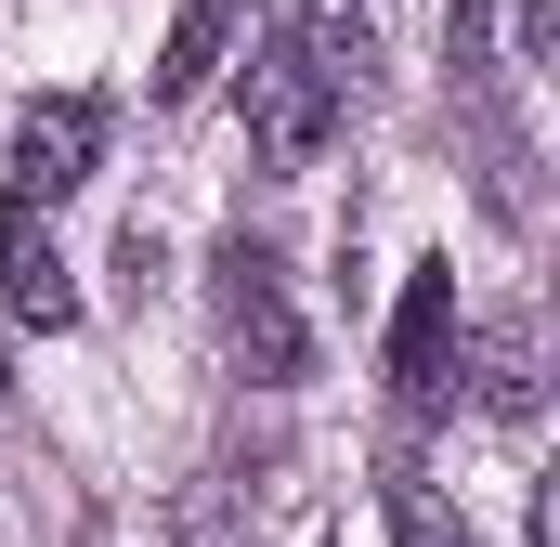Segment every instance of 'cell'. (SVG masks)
Listing matches in <instances>:
<instances>
[{"label":"cell","instance_id":"cell-1","mask_svg":"<svg viewBox=\"0 0 560 547\" xmlns=\"http://www.w3.org/2000/svg\"><path fill=\"white\" fill-rule=\"evenodd\" d=\"M235 92H248V143H261L275 170H313V156L339 143V105H352V92H339V79L300 53V39H261Z\"/></svg>","mask_w":560,"mask_h":547},{"label":"cell","instance_id":"cell-2","mask_svg":"<svg viewBox=\"0 0 560 547\" xmlns=\"http://www.w3.org/2000/svg\"><path fill=\"white\" fill-rule=\"evenodd\" d=\"M209 300H222V339L248 352V379H261V392H287V379L313 365V339H300V313H287V274H275V248L222 235V261H209Z\"/></svg>","mask_w":560,"mask_h":547},{"label":"cell","instance_id":"cell-3","mask_svg":"<svg viewBox=\"0 0 560 547\" xmlns=\"http://www.w3.org/2000/svg\"><path fill=\"white\" fill-rule=\"evenodd\" d=\"M92 156H105V105L92 92H39L26 118H13V196H79L92 183Z\"/></svg>","mask_w":560,"mask_h":547},{"label":"cell","instance_id":"cell-4","mask_svg":"<svg viewBox=\"0 0 560 547\" xmlns=\"http://www.w3.org/2000/svg\"><path fill=\"white\" fill-rule=\"evenodd\" d=\"M392 379L405 405H456V261H418L405 274V313H392Z\"/></svg>","mask_w":560,"mask_h":547},{"label":"cell","instance_id":"cell-5","mask_svg":"<svg viewBox=\"0 0 560 547\" xmlns=\"http://www.w3.org/2000/svg\"><path fill=\"white\" fill-rule=\"evenodd\" d=\"M0 313H13V326H79V274H66V248H52L39 196L0 209Z\"/></svg>","mask_w":560,"mask_h":547},{"label":"cell","instance_id":"cell-6","mask_svg":"<svg viewBox=\"0 0 560 547\" xmlns=\"http://www.w3.org/2000/svg\"><path fill=\"white\" fill-rule=\"evenodd\" d=\"M456 365H469V392H482L495 430H535V326L522 313H495L482 339H456Z\"/></svg>","mask_w":560,"mask_h":547},{"label":"cell","instance_id":"cell-7","mask_svg":"<svg viewBox=\"0 0 560 547\" xmlns=\"http://www.w3.org/2000/svg\"><path fill=\"white\" fill-rule=\"evenodd\" d=\"M222 53H235V0H183L170 13V53H156V105H196L222 79Z\"/></svg>","mask_w":560,"mask_h":547},{"label":"cell","instance_id":"cell-8","mask_svg":"<svg viewBox=\"0 0 560 547\" xmlns=\"http://www.w3.org/2000/svg\"><path fill=\"white\" fill-rule=\"evenodd\" d=\"M300 53H313L339 92H365V79H378V13H365V0H300Z\"/></svg>","mask_w":560,"mask_h":547},{"label":"cell","instance_id":"cell-9","mask_svg":"<svg viewBox=\"0 0 560 547\" xmlns=\"http://www.w3.org/2000/svg\"><path fill=\"white\" fill-rule=\"evenodd\" d=\"M392 547H469V522H456L443 496H418V482H405V496H392Z\"/></svg>","mask_w":560,"mask_h":547},{"label":"cell","instance_id":"cell-10","mask_svg":"<svg viewBox=\"0 0 560 547\" xmlns=\"http://www.w3.org/2000/svg\"><path fill=\"white\" fill-rule=\"evenodd\" d=\"M560 53V0H522V66H548Z\"/></svg>","mask_w":560,"mask_h":547},{"label":"cell","instance_id":"cell-11","mask_svg":"<svg viewBox=\"0 0 560 547\" xmlns=\"http://www.w3.org/2000/svg\"><path fill=\"white\" fill-rule=\"evenodd\" d=\"M0 417H13V365H0Z\"/></svg>","mask_w":560,"mask_h":547}]
</instances>
